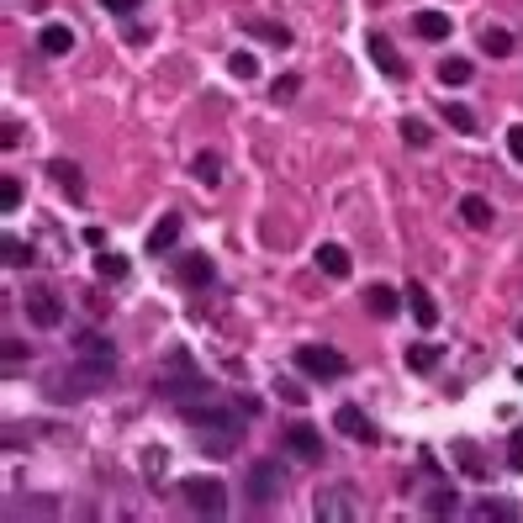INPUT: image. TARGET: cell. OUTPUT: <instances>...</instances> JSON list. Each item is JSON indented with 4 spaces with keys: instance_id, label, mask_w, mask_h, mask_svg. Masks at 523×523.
I'll return each instance as SVG.
<instances>
[{
    "instance_id": "7a4b0ae2",
    "label": "cell",
    "mask_w": 523,
    "mask_h": 523,
    "mask_svg": "<svg viewBox=\"0 0 523 523\" xmlns=\"http://www.w3.org/2000/svg\"><path fill=\"white\" fill-rule=\"evenodd\" d=\"M296 370L312 381H344L349 376V360L339 349H328V344H302L296 349Z\"/></svg>"
},
{
    "instance_id": "83f0119b",
    "label": "cell",
    "mask_w": 523,
    "mask_h": 523,
    "mask_svg": "<svg viewBox=\"0 0 523 523\" xmlns=\"http://www.w3.org/2000/svg\"><path fill=\"white\" fill-rule=\"evenodd\" d=\"M476 518H502V523H513V518H518V508H513L508 497H502V502H481Z\"/></svg>"
},
{
    "instance_id": "8d00e7d4",
    "label": "cell",
    "mask_w": 523,
    "mask_h": 523,
    "mask_svg": "<svg viewBox=\"0 0 523 523\" xmlns=\"http://www.w3.org/2000/svg\"><path fill=\"white\" fill-rule=\"evenodd\" d=\"M22 360H27V344L22 339H6V370H16Z\"/></svg>"
},
{
    "instance_id": "277c9868",
    "label": "cell",
    "mask_w": 523,
    "mask_h": 523,
    "mask_svg": "<svg viewBox=\"0 0 523 523\" xmlns=\"http://www.w3.org/2000/svg\"><path fill=\"white\" fill-rule=\"evenodd\" d=\"M74 354H80L90 370H101V376H111V370H117V349H111L106 333H74Z\"/></svg>"
},
{
    "instance_id": "f35d334b",
    "label": "cell",
    "mask_w": 523,
    "mask_h": 523,
    "mask_svg": "<svg viewBox=\"0 0 523 523\" xmlns=\"http://www.w3.org/2000/svg\"><path fill=\"white\" fill-rule=\"evenodd\" d=\"M508 154L523 164V127H508Z\"/></svg>"
},
{
    "instance_id": "4fadbf2b",
    "label": "cell",
    "mask_w": 523,
    "mask_h": 523,
    "mask_svg": "<svg viewBox=\"0 0 523 523\" xmlns=\"http://www.w3.org/2000/svg\"><path fill=\"white\" fill-rule=\"evenodd\" d=\"M413 32L428 37V43H444V37H450V16H444V11H418L413 16Z\"/></svg>"
},
{
    "instance_id": "44dd1931",
    "label": "cell",
    "mask_w": 523,
    "mask_h": 523,
    "mask_svg": "<svg viewBox=\"0 0 523 523\" xmlns=\"http://www.w3.org/2000/svg\"><path fill=\"white\" fill-rule=\"evenodd\" d=\"M481 48H487L492 59H508V53H513V32L508 27H481Z\"/></svg>"
},
{
    "instance_id": "ab89813d",
    "label": "cell",
    "mask_w": 523,
    "mask_h": 523,
    "mask_svg": "<svg viewBox=\"0 0 523 523\" xmlns=\"http://www.w3.org/2000/svg\"><path fill=\"white\" fill-rule=\"evenodd\" d=\"M106 11H117V16H127V11H138V0H101Z\"/></svg>"
},
{
    "instance_id": "2e32d148",
    "label": "cell",
    "mask_w": 523,
    "mask_h": 523,
    "mask_svg": "<svg viewBox=\"0 0 523 523\" xmlns=\"http://www.w3.org/2000/svg\"><path fill=\"white\" fill-rule=\"evenodd\" d=\"M460 217H465V228H492V201L487 196H465Z\"/></svg>"
},
{
    "instance_id": "f546056e",
    "label": "cell",
    "mask_w": 523,
    "mask_h": 523,
    "mask_svg": "<svg viewBox=\"0 0 523 523\" xmlns=\"http://www.w3.org/2000/svg\"><path fill=\"white\" fill-rule=\"evenodd\" d=\"M0 207H6V212H16V207H22V180H0Z\"/></svg>"
},
{
    "instance_id": "ffe728a7",
    "label": "cell",
    "mask_w": 523,
    "mask_h": 523,
    "mask_svg": "<svg viewBox=\"0 0 523 523\" xmlns=\"http://www.w3.org/2000/svg\"><path fill=\"white\" fill-rule=\"evenodd\" d=\"M212 259L207 254H191V259H185V270H180V280H185V286H212Z\"/></svg>"
},
{
    "instance_id": "6da1fadb",
    "label": "cell",
    "mask_w": 523,
    "mask_h": 523,
    "mask_svg": "<svg viewBox=\"0 0 523 523\" xmlns=\"http://www.w3.org/2000/svg\"><path fill=\"white\" fill-rule=\"evenodd\" d=\"M180 418H185V428H196V434H207V450H233L238 444V418L233 413H222V407H191L185 402L180 407Z\"/></svg>"
},
{
    "instance_id": "f1b7e54d",
    "label": "cell",
    "mask_w": 523,
    "mask_h": 523,
    "mask_svg": "<svg viewBox=\"0 0 523 523\" xmlns=\"http://www.w3.org/2000/svg\"><path fill=\"white\" fill-rule=\"evenodd\" d=\"M460 471L465 476H487V460L476 455V444H460Z\"/></svg>"
},
{
    "instance_id": "8992f818",
    "label": "cell",
    "mask_w": 523,
    "mask_h": 523,
    "mask_svg": "<svg viewBox=\"0 0 523 523\" xmlns=\"http://www.w3.org/2000/svg\"><path fill=\"white\" fill-rule=\"evenodd\" d=\"M312 518H323V523H349V518H360V508L349 502L344 487H333V492H323V497L312 502Z\"/></svg>"
},
{
    "instance_id": "3957f363",
    "label": "cell",
    "mask_w": 523,
    "mask_h": 523,
    "mask_svg": "<svg viewBox=\"0 0 523 523\" xmlns=\"http://www.w3.org/2000/svg\"><path fill=\"white\" fill-rule=\"evenodd\" d=\"M185 502H191V513L201 518H222L228 513V487H222L217 476H185Z\"/></svg>"
},
{
    "instance_id": "9c48e42d",
    "label": "cell",
    "mask_w": 523,
    "mask_h": 523,
    "mask_svg": "<svg viewBox=\"0 0 523 523\" xmlns=\"http://www.w3.org/2000/svg\"><path fill=\"white\" fill-rule=\"evenodd\" d=\"M286 450L302 455V460H323V439H317L312 423H291V428H286Z\"/></svg>"
},
{
    "instance_id": "ac0fdd59",
    "label": "cell",
    "mask_w": 523,
    "mask_h": 523,
    "mask_svg": "<svg viewBox=\"0 0 523 523\" xmlns=\"http://www.w3.org/2000/svg\"><path fill=\"white\" fill-rule=\"evenodd\" d=\"M365 307L376 312V317H397V307H402V296L391 291V286H370L365 291Z\"/></svg>"
},
{
    "instance_id": "30bf717a",
    "label": "cell",
    "mask_w": 523,
    "mask_h": 523,
    "mask_svg": "<svg viewBox=\"0 0 523 523\" xmlns=\"http://www.w3.org/2000/svg\"><path fill=\"white\" fill-rule=\"evenodd\" d=\"M370 64H376L381 74H391V80H402V53L391 48V37H381V32H370Z\"/></svg>"
},
{
    "instance_id": "603a6c76",
    "label": "cell",
    "mask_w": 523,
    "mask_h": 523,
    "mask_svg": "<svg viewBox=\"0 0 523 523\" xmlns=\"http://www.w3.org/2000/svg\"><path fill=\"white\" fill-rule=\"evenodd\" d=\"M249 32H259V37H265V43H275V48H291V43H296V37L280 27V22H249Z\"/></svg>"
},
{
    "instance_id": "e575fe53",
    "label": "cell",
    "mask_w": 523,
    "mask_h": 523,
    "mask_svg": "<svg viewBox=\"0 0 523 523\" xmlns=\"http://www.w3.org/2000/svg\"><path fill=\"white\" fill-rule=\"evenodd\" d=\"M508 465H513V471H523V428H513V434H508Z\"/></svg>"
},
{
    "instance_id": "9a60e30c",
    "label": "cell",
    "mask_w": 523,
    "mask_h": 523,
    "mask_svg": "<svg viewBox=\"0 0 523 523\" xmlns=\"http://www.w3.org/2000/svg\"><path fill=\"white\" fill-rule=\"evenodd\" d=\"M317 270H323L328 280H344L349 275V254L339 244H323V249H317Z\"/></svg>"
},
{
    "instance_id": "5bb4252c",
    "label": "cell",
    "mask_w": 523,
    "mask_h": 523,
    "mask_svg": "<svg viewBox=\"0 0 523 523\" xmlns=\"http://www.w3.org/2000/svg\"><path fill=\"white\" fill-rule=\"evenodd\" d=\"M407 307H413L418 328H434V323H439V307H434V296H428L423 286H407Z\"/></svg>"
},
{
    "instance_id": "7c38bea8",
    "label": "cell",
    "mask_w": 523,
    "mask_h": 523,
    "mask_svg": "<svg viewBox=\"0 0 523 523\" xmlns=\"http://www.w3.org/2000/svg\"><path fill=\"white\" fill-rule=\"evenodd\" d=\"M37 48H43L48 59H59V53H69V48H74V27H64V22H48L43 32H37Z\"/></svg>"
},
{
    "instance_id": "cb8c5ba5",
    "label": "cell",
    "mask_w": 523,
    "mask_h": 523,
    "mask_svg": "<svg viewBox=\"0 0 523 523\" xmlns=\"http://www.w3.org/2000/svg\"><path fill=\"white\" fill-rule=\"evenodd\" d=\"M196 180L201 185H217L222 180V159L217 154H196Z\"/></svg>"
},
{
    "instance_id": "60d3db41",
    "label": "cell",
    "mask_w": 523,
    "mask_h": 523,
    "mask_svg": "<svg viewBox=\"0 0 523 523\" xmlns=\"http://www.w3.org/2000/svg\"><path fill=\"white\" fill-rule=\"evenodd\" d=\"M518 339H523V323H518Z\"/></svg>"
},
{
    "instance_id": "4316f807",
    "label": "cell",
    "mask_w": 523,
    "mask_h": 523,
    "mask_svg": "<svg viewBox=\"0 0 523 523\" xmlns=\"http://www.w3.org/2000/svg\"><path fill=\"white\" fill-rule=\"evenodd\" d=\"M96 275H101V280H122V275H127V259H122V254H101V259H96Z\"/></svg>"
},
{
    "instance_id": "836d02e7",
    "label": "cell",
    "mask_w": 523,
    "mask_h": 523,
    "mask_svg": "<svg viewBox=\"0 0 523 523\" xmlns=\"http://www.w3.org/2000/svg\"><path fill=\"white\" fill-rule=\"evenodd\" d=\"M143 476L148 481H164V450H148L143 455Z\"/></svg>"
},
{
    "instance_id": "7402d4cb",
    "label": "cell",
    "mask_w": 523,
    "mask_h": 523,
    "mask_svg": "<svg viewBox=\"0 0 523 523\" xmlns=\"http://www.w3.org/2000/svg\"><path fill=\"white\" fill-rule=\"evenodd\" d=\"M444 122H450L455 133H465V138L476 133V111H471V106H444Z\"/></svg>"
},
{
    "instance_id": "484cf974",
    "label": "cell",
    "mask_w": 523,
    "mask_h": 523,
    "mask_svg": "<svg viewBox=\"0 0 523 523\" xmlns=\"http://www.w3.org/2000/svg\"><path fill=\"white\" fill-rule=\"evenodd\" d=\"M407 365H413V370H434L439 365V349L434 344H413V349H407Z\"/></svg>"
},
{
    "instance_id": "4dcf8cb0",
    "label": "cell",
    "mask_w": 523,
    "mask_h": 523,
    "mask_svg": "<svg viewBox=\"0 0 523 523\" xmlns=\"http://www.w3.org/2000/svg\"><path fill=\"white\" fill-rule=\"evenodd\" d=\"M0 249H6V265H32V249L22 244V238H6Z\"/></svg>"
},
{
    "instance_id": "ba28073f",
    "label": "cell",
    "mask_w": 523,
    "mask_h": 523,
    "mask_svg": "<svg viewBox=\"0 0 523 523\" xmlns=\"http://www.w3.org/2000/svg\"><path fill=\"white\" fill-rule=\"evenodd\" d=\"M27 317H32L37 328H59L64 323V302L53 291H32L27 296Z\"/></svg>"
},
{
    "instance_id": "e0dca14e",
    "label": "cell",
    "mask_w": 523,
    "mask_h": 523,
    "mask_svg": "<svg viewBox=\"0 0 523 523\" xmlns=\"http://www.w3.org/2000/svg\"><path fill=\"white\" fill-rule=\"evenodd\" d=\"M476 80V69H471V59H444L439 64V85H450V90H460V85H471Z\"/></svg>"
},
{
    "instance_id": "1f68e13d",
    "label": "cell",
    "mask_w": 523,
    "mask_h": 523,
    "mask_svg": "<svg viewBox=\"0 0 523 523\" xmlns=\"http://www.w3.org/2000/svg\"><path fill=\"white\" fill-rule=\"evenodd\" d=\"M455 502H460L455 492H434V497H428V513H434V518L444 513V518H450V513H455Z\"/></svg>"
},
{
    "instance_id": "d6986e66",
    "label": "cell",
    "mask_w": 523,
    "mask_h": 523,
    "mask_svg": "<svg viewBox=\"0 0 523 523\" xmlns=\"http://www.w3.org/2000/svg\"><path fill=\"white\" fill-rule=\"evenodd\" d=\"M48 175H53V180H59V185H64V191L74 196V201H80V196H85V180H80V170H74V164H69V159H53V164H48Z\"/></svg>"
},
{
    "instance_id": "d590c367",
    "label": "cell",
    "mask_w": 523,
    "mask_h": 523,
    "mask_svg": "<svg viewBox=\"0 0 523 523\" xmlns=\"http://www.w3.org/2000/svg\"><path fill=\"white\" fill-rule=\"evenodd\" d=\"M296 90H302V74H280V85H275V101H291Z\"/></svg>"
},
{
    "instance_id": "d4e9b609",
    "label": "cell",
    "mask_w": 523,
    "mask_h": 523,
    "mask_svg": "<svg viewBox=\"0 0 523 523\" xmlns=\"http://www.w3.org/2000/svg\"><path fill=\"white\" fill-rule=\"evenodd\" d=\"M228 69H233V80H254V74H259V59H254V53H244V48H238L233 59H228Z\"/></svg>"
},
{
    "instance_id": "52a82bcc",
    "label": "cell",
    "mask_w": 523,
    "mask_h": 523,
    "mask_svg": "<svg viewBox=\"0 0 523 523\" xmlns=\"http://www.w3.org/2000/svg\"><path fill=\"white\" fill-rule=\"evenodd\" d=\"M339 434H344V439H360V444H376V439H381V428L370 423L354 402H344V407H339Z\"/></svg>"
},
{
    "instance_id": "8fae6325",
    "label": "cell",
    "mask_w": 523,
    "mask_h": 523,
    "mask_svg": "<svg viewBox=\"0 0 523 523\" xmlns=\"http://www.w3.org/2000/svg\"><path fill=\"white\" fill-rule=\"evenodd\" d=\"M180 238V212H164L154 228H148V254H170Z\"/></svg>"
},
{
    "instance_id": "d6a6232c",
    "label": "cell",
    "mask_w": 523,
    "mask_h": 523,
    "mask_svg": "<svg viewBox=\"0 0 523 523\" xmlns=\"http://www.w3.org/2000/svg\"><path fill=\"white\" fill-rule=\"evenodd\" d=\"M402 138L413 143V148H428V138H434V133H428L423 122H402Z\"/></svg>"
},
{
    "instance_id": "5b68a950",
    "label": "cell",
    "mask_w": 523,
    "mask_h": 523,
    "mask_svg": "<svg viewBox=\"0 0 523 523\" xmlns=\"http://www.w3.org/2000/svg\"><path fill=\"white\" fill-rule=\"evenodd\" d=\"M280 487H286V481H280L275 460H254L249 465V502L254 508H270V502L280 497Z\"/></svg>"
},
{
    "instance_id": "74e56055",
    "label": "cell",
    "mask_w": 523,
    "mask_h": 523,
    "mask_svg": "<svg viewBox=\"0 0 523 523\" xmlns=\"http://www.w3.org/2000/svg\"><path fill=\"white\" fill-rule=\"evenodd\" d=\"M280 397H286V402H307V386H296V381H280Z\"/></svg>"
}]
</instances>
